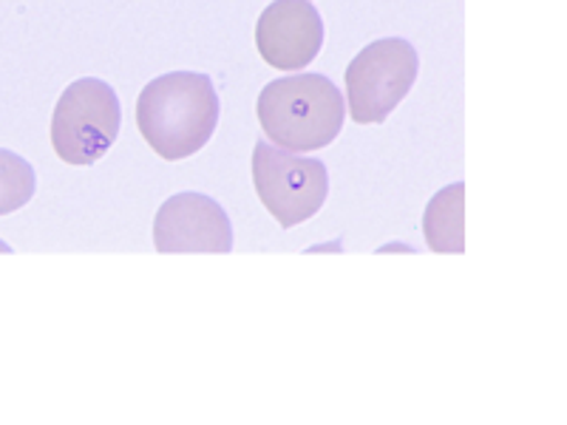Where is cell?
<instances>
[{"label":"cell","mask_w":567,"mask_h":425,"mask_svg":"<svg viewBox=\"0 0 567 425\" xmlns=\"http://www.w3.org/2000/svg\"><path fill=\"white\" fill-rule=\"evenodd\" d=\"M252 185L284 230L312 219L329 196V174L321 159L298 156L270 142H256L252 148Z\"/></svg>","instance_id":"cell-5"},{"label":"cell","mask_w":567,"mask_h":425,"mask_svg":"<svg viewBox=\"0 0 567 425\" xmlns=\"http://www.w3.org/2000/svg\"><path fill=\"white\" fill-rule=\"evenodd\" d=\"M38 190V176L23 156L0 148V216L27 207Z\"/></svg>","instance_id":"cell-9"},{"label":"cell","mask_w":567,"mask_h":425,"mask_svg":"<svg viewBox=\"0 0 567 425\" xmlns=\"http://www.w3.org/2000/svg\"><path fill=\"white\" fill-rule=\"evenodd\" d=\"M420 58L409 40L383 38L369 43L347 65V108L358 125H381L417 83Z\"/></svg>","instance_id":"cell-4"},{"label":"cell","mask_w":567,"mask_h":425,"mask_svg":"<svg viewBox=\"0 0 567 425\" xmlns=\"http://www.w3.org/2000/svg\"><path fill=\"white\" fill-rule=\"evenodd\" d=\"M219 94L207 74L171 71L151 80L136 100V128L168 162L199 154L219 125Z\"/></svg>","instance_id":"cell-1"},{"label":"cell","mask_w":567,"mask_h":425,"mask_svg":"<svg viewBox=\"0 0 567 425\" xmlns=\"http://www.w3.org/2000/svg\"><path fill=\"white\" fill-rule=\"evenodd\" d=\"M321 45L323 20L310 0H272L256 23V49L272 69H307Z\"/></svg>","instance_id":"cell-7"},{"label":"cell","mask_w":567,"mask_h":425,"mask_svg":"<svg viewBox=\"0 0 567 425\" xmlns=\"http://www.w3.org/2000/svg\"><path fill=\"white\" fill-rule=\"evenodd\" d=\"M256 114L276 148L307 154L338 139L347 103L338 85L323 74H292L265 85Z\"/></svg>","instance_id":"cell-2"},{"label":"cell","mask_w":567,"mask_h":425,"mask_svg":"<svg viewBox=\"0 0 567 425\" xmlns=\"http://www.w3.org/2000/svg\"><path fill=\"white\" fill-rule=\"evenodd\" d=\"M425 241L434 252H463L465 250V185L443 187L423 212Z\"/></svg>","instance_id":"cell-8"},{"label":"cell","mask_w":567,"mask_h":425,"mask_svg":"<svg viewBox=\"0 0 567 425\" xmlns=\"http://www.w3.org/2000/svg\"><path fill=\"white\" fill-rule=\"evenodd\" d=\"M123 128L120 97L97 77H80L60 94L52 114V148L65 165H94Z\"/></svg>","instance_id":"cell-3"},{"label":"cell","mask_w":567,"mask_h":425,"mask_svg":"<svg viewBox=\"0 0 567 425\" xmlns=\"http://www.w3.org/2000/svg\"><path fill=\"white\" fill-rule=\"evenodd\" d=\"M0 252H12V250H9V247L3 245V241H0Z\"/></svg>","instance_id":"cell-10"},{"label":"cell","mask_w":567,"mask_h":425,"mask_svg":"<svg viewBox=\"0 0 567 425\" xmlns=\"http://www.w3.org/2000/svg\"><path fill=\"white\" fill-rule=\"evenodd\" d=\"M154 247L159 252H230V216L205 194H176L156 210Z\"/></svg>","instance_id":"cell-6"}]
</instances>
